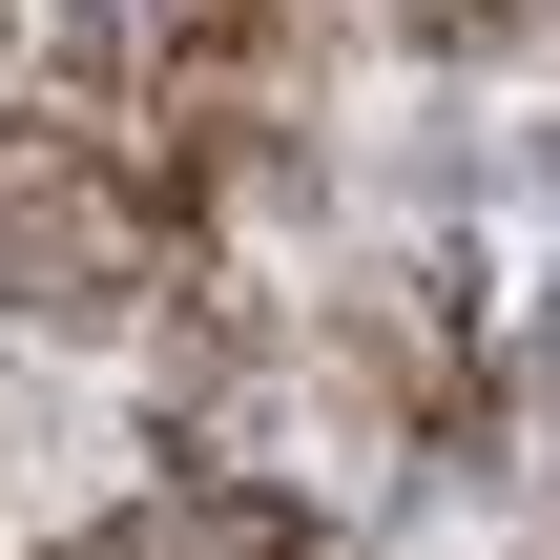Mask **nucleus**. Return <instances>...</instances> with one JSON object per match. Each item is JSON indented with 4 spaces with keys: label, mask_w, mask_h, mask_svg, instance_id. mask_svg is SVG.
<instances>
[{
    "label": "nucleus",
    "mask_w": 560,
    "mask_h": 560,
    "mask_svg": "<svg viewBox=\"0 0 560 560\" xmlns=\"http://www.w3.org/2000/svg\"><path fill=\"white\" fill-rule=\"evenodd\" d=\"M540 374H560V332H540Z\"/></svg>",
    "instance_id": "f257e3e1"
},
{
    "label": "nucleus",
    "mask_w": 560,
    "mask_h": 560,
    "mask_svg": "<svg viewBox=\"0 0 560 560\" xmlns=\"http://www.w3.org/2000/svg\"><path fill=\"white\" fill-rule=\"evenodd\" d=\"M540 560H560V520H540Z\"/></svg>",
    "instance_id": "f03ea898"
}]
</instances>
